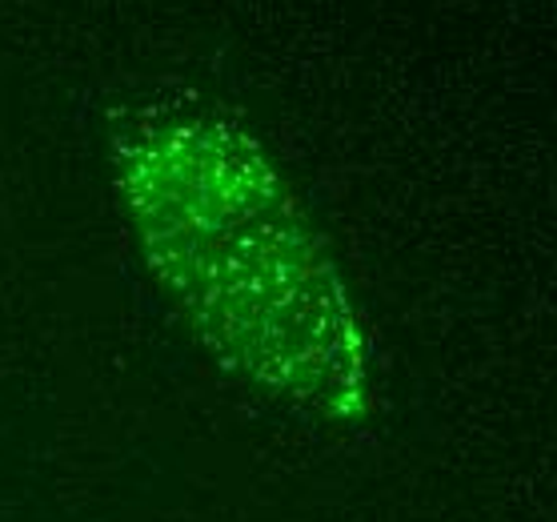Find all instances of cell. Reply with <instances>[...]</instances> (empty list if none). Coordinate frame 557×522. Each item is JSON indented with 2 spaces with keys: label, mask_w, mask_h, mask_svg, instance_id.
Segmentation results:
<instances>
[{
  "label": "cell",
  "mask_w": 557,
  "mask_h": 522,
  "mask_svg": "<svg viewBox=\"0 0 557 522\" xmlns=\"http://www.w3.org/2000/svg\"><path fill=\"white\" fill-rule=\"evenodd\" d=\"M109 166L149 278L216 366L301 418H366V321L330 242L249 129L201 105H137L109 133Z\"/></svg>",
  "instance_id": "1"
}]
</instances>
